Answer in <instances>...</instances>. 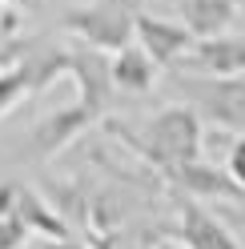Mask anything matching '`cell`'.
<instances>
[{
	"mask_svg": "<svg viewBox=\"0 0 245 249\" xmlns=\"http://www.w3.org/2000/svg\"><path fill=\"white\" fill-rule=\"evenodd\" d=\"M149 161H157L165 173H173L177 165L201 161V117L185 105H173L157 113L145 124V145Z\"/></svg>",
	"mask_w": 245,
	"mask_h": 249,
	"instance_id": "cell-1",
	"label": "cell"
},
{
	"mask_svg": "<svg viewBox=\"0 0 245 249\" xmlns=\"http://www.w3.org/2000/svg\"><path fill=\"white\" fill-rule=\"evenodd\" d=\"M133 4L129 0H93V4H81V8H69L60 24L76 33L85 44H93L101 53H117L133 40Z\"/></svg>",
	"mask_w": 245,
	"mask_h": 249,
	"instance_id": "cell-2",
	"label": "cell"
},
{
	"mask_svg": "<svg viewBox=\"0 0 245 249\" xmlns=\"http://www.w3.org/2000/svg\"><path fill=\"white\" fill-rule=\"evenodd\" d=\"M193 92L201 113L225 129H245V72L237 76H209V81H181Z\"/></svg>",
	"mask_w": 245,
	"mask_h": 249,
	"instance_id": "cell-3",
	"label": "cell"
},
{
	"mask_svg": "<svg viewBox=\"0 0 245 249\" xmlns=\"http://www.w3.org/2000/svg\"><path fill=\"white\" fill-rule=\"evenodd\" d=\"M65 72H72L76 89H81V101L93 117H101L105 108L113 101V72H109V56L93 44H85V49H72L65 53Z\"/></svg>",
	"mask_w": 245,
	"mask_h": 249,
	"instance_id": "cell-4",
	"label": "cell"
},
{
	"mask_svg": "<svg viewBox=\"0 0 245 249\" xmlns=\"http://www.w3.org/2000/svg\"><path fill=\"white\" fill-rule=\"evenodd\" d=\"M177 65L197 72V76H237V72H245V40L221 36V33L217 36H197Z\"/></svg>",
	"mask_w": 245,
	"mask_h": 249,
	"instance_id": "cell-5",
	"label": "cell"
},
{
	"mask_svg": "<svg viewBox=\"0 0 245 249\" xmlns=\"http://www.w3.org/2000/svg\"><path fill=\"white\" fill-rule=\"evenodd\" d=\"M133 36L141 40V49L149 53V60L157 69L177 65V60L189 53V44L197 40L185 24H173V20H161V17H145V12L133 17Z\"/></svg>",
	"mask_w": 245,
	"mask_h": 249,
	"instance_id": "cell-6",
	"label": "cell"
},
{
	"mask_svg": "<svg viewBox=\"0 0 245 249\" xmlns=\"http://www.w3.org/2000/svg\"><path fill=\"white\" fill-rule=\"evenodd\" d=\"M181 241H185L189 249H241L233 241V233L225 229V221L217 213H209L201 201L185 197L181 201Z\"/></svg>",
	"mask_w": 245,
	"mask_h": 249,
	"instance_id": "cell-7",
	"label": "cell"
},
{
	"mask_svg": "<svg viewBox=\"0 0 245 249\" xmlns=\"http://www.w3.org/2000/svg\"><path fill=\"white\" fill-rule=\"evenodd\" d=\"M189 197H221V201H245V189L229 177V173H217L213 165L205 161H189V165H177L169 173Z\"/></svg>",
	"mask_w": 245,
	"mask_h": 249,
	"instance_id": "cell-8",
	"label": "cell"
},
{
	"mask_svg": "<svg viewBox=\"0 0 245 249\" xmlns=\"http://www.w3.org/2000/svg\"><path fill=\"white\" fill-rule=\"evenodd\" d=\"M97 117L88 113V108L76 101V105H69V108H60V113H52L49 121H40L36 124V137H33V149L36 153H56L60 145H69L76 133L85 129V124H93Z\"/></svg>",
	"mask_w": 245,
	"mask_h": 249,
	"instance_id": "cell-9",
	"label": "cell"
},
{
	"mask_svg": "<svg viewBox=\"0 0 245 249\" xmlns=\"http://www.w3.org/2000/svg\"><path fill=\"white\" fill-rule=\"evenodd\" d=\"M109 72H113V89H125V92H149L153 89V76H157V65L149 60V53L141 44H125L117 49V56L109 60Z\"/></svg>",
	"mask_w": 245,
	"mask_h": 249,
	"instance_id": "cell-10",
	"label": "cell"
},
{
	"mask_svg": "<svg viewBox=\"0 0 245 249\" xmlns=\"http://www.w3.org/2000/svg\"><path fill=\"white\" fill-rule=\"evenodd\" d=\"M177 8H181L185 28L193 36H217L233 20L237 0H177Z\"/></svg>",
	"mask_w": 245,
	"mask_h": 249,
	"instance_id": "cell-11",
	"label": "cell"
},
{
	"mask_svg": "<svg viewBox=\"0 0 245 249\" xmlns=\"http://www.w3.org/2000/svg\"><path fill=\"white\" fill-rule=\"evenodd\" d=\"M12 209H17V217L28 225V229H36V233H44V237H69V229H65V221L44 205V201L33 193V189H24V185H17V197H12Z\"/></svg>",
	"mask_w": 245,
	"mask_h": 249,
	"instance_id": "cell-12",
	"label": "cell"
},
{
	"mask_svg": "<svg viewBox=\"0 0 245 249\" xmlns=\"http://www.w3.org/2000/svg\"><path fill=\"white\" fill-rule=\"evenodd\" d=\"M24 92H33V60H17V65L0 69V117H4Z\"/></svg>",
	"mask_w": 245,
	"mask_h": 249,
	"instance_id": "cell-13",
	"label": "cell"
},
{
	"mask_svg": "<svg viewBox=\"0 0 245 249\" xmlns=\"http://www.w3.org/2000/svg\"><path fill=\"white\" fill-rule=\"evenodd\" d=\"M28 233H33V229L17 217V209L0 213V249H20V245L28 241Z\"/></svg>",
	"mask_w": 245,
	"mask_h": 249,
	"instance_id": "cell-14",
	"label": "cell"
},
{
	"mask_svg": "<svg viewBox=\"0 0 245 249\" xmlns=\"http://www.w3.org/2000/svg\"><path fill=\"white\" fill-rule=\"evenodd\" d=\"M225 173L233 177L241 189H245V137L241 141H233V149H229V161H225Z\"/></svg>",
	"mask_w": 245,
	"mask_h": 249,
	"instance_id": "cell-15",
	"label": "cell"
},
{
	"mask_svg": "<svg viewBox=\"0 0 245 249\" xmlns=\"http://www.w3.org/2000/svg\"><path fill=\"white\" fill-rule=\"evenodd\" d=\"M24 53H28L24 40H4V44H0V69H8V65H17V60H24Z\"/></svg>",
	"mask_w": 245,
	"mask_h": 249,
	"instance_id": "cell-16",
	"label": "cell"
},
{
	"mask_svg": "<svg viewBox=\"0 0 245 249\" xmlns=\"http://www.w3.org/2000/svg\"><path fill=\"white\" fill-rule=\"evenodd\" d=\"M36 249H85V245L72 241V237H49V241H40Z\"/></svg>",
	"mask_w": 245,
	"mask_h": 249,
	"instance_id": "cell-17",
	"label": "cell"
},
{
	"mask_svg": "<svg viewBox=\"0 0 245 249\" xmlns=\"http://www.w3.org/2000/svg\"><path fill=\"white\" fill-rule=\"evenodd\" d=\"M217 217H221V221H233V225H241V229H245V201H241L237 209H221Z\"/></svg>",
	"mask_w": 245,
	"mask_h": 249,
	"instance_id": "cell-18",
	"label": "cell"
}]
</instances>
